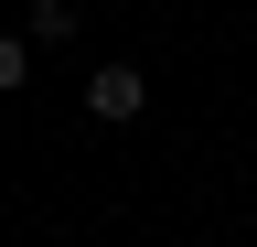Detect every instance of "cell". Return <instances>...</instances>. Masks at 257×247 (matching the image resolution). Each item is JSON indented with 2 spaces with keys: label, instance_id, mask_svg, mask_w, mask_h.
Wrapping results in <instances>:
<instances>
[{
  "label": "cell",
  "instance_id": "cell-5",
  "mask_svg": "<svg viewBox=\"0 0 257 247\" xmlns=\"http://www.w3.org/2000/svg\"><path fill=\"white\" fill-rule=\"evenodd\" d=\"M246 247H257V236H246Z\"/></svg>",
  "mask_w": 257,
  "mask_h": 247
},
{
  "label": "cell",
  "instance_id": "cell-1",
  "mask_svg": "<svg viewBox=\"0 0 257 247\" xmlns=\"http://www.w3.org/2000/svg\"><path fill=\"white\" fill-rule=\"evenodd\" d=\"M86 108H96V118H140V108H150V75H140V65H96V75H86Z\"/></svg>",
  "mask_w": 257,
  "mask_h": 247
},
{
  "label": "cell",
  "instance_id": "cell-3",
  "mask_svg": "<svg viewBox=\"0 0 257 247\" xmlns=\"http://www.w3.org/2000/svg\"><path fill=\"white\" fill-rule=\"evenodd\" d=\"M22 86H32V43H22V33H0V97H22Z\"/></svg>",
  "mask_w": 257,
  "mask_h": 247
},
{
  "label": "cell",
  "instance_id": "cell-4",
  "mask_svg": "<svg viewBox=\"0 0 257 247\" xmlns=\"http://www.w3.org/2000/svg\"><path fill=\"white\" fill-rule=\"evenodd\" d=\"M246 11H257V0H246Z\"/></svg>",
  "mask_w": 257,
  "mask_h": 247
},
{
  "label": "cell",
  "instance_id": "cell-2",
  "mask_svg": "<svg viewBox=\"0 0 257 247\" xmlns=\"http://www.w3.org/2000/svg\"><path fill=\"white\" fill-rule=\"evenodd\" d=\"M75 22H86L75 0H32V11H22V43H32V54H54V43H75Z\"/></svg>",
  "mask_w": 257,
  "mask_h": 247
}]
</instances>
